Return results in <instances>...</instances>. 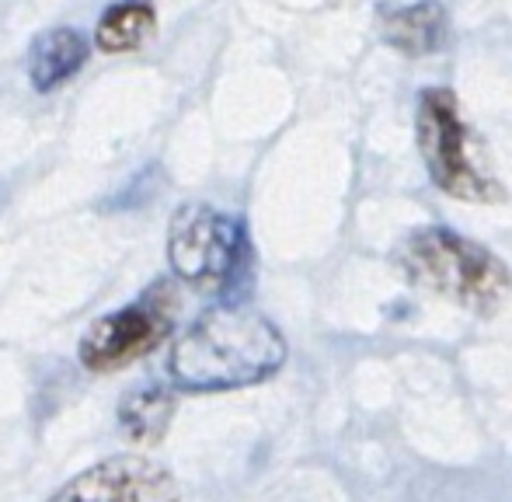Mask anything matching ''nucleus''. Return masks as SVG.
Returning <instances> with one entry per match:
<instances>
[{"label": "nucleus", "mask_w": 512, "mask_h": 502, "mask_svg": "<svg viewBox=\"0 0 512 502\" xmlns=\"http://www.w3.org/2000/svg\"><path fill=\"white\" fill-rule=\"evenodd\" d=\"M398 265L411 286L471 314H495L512 290L509 265L481 241L453 227L425 224L398 245Z\"/></svg>", "instance_id": "nucleus-2"}, {"label": "nucleus", "mask_w": 512, "mask_h": 502, "mask_svg": "<svg viewBox=\"0 0 512 502\" xmlns=\"http://www.w3.org/2000/svg\"><path fill=\"white\" fill-rule=\"evenodd\" d=\"M171 415H175V391L161 384L133 387L119 401V429L126 440L140 447H154L168 436Z\"/></svg>", "instance_id": "nucleus-9"}, {"label": "nucleus", "mask_w": 512, "mask_h": 502, "mask_svg": "<svg viewBox=\"0 0 512 502\" xmlns=\"http://www.w3.org/2000/svg\"><path fill=\"white\" fill-rule=\"evenodd\" d=\"M157 11L150 0H115L95 25V46L102 53H133L154 35Z\"/></svg>", "instance_id": "nucleus-10"}, {"label": "nucleus", "mask_w": 512, "mask_h": 502, "mask_svg": "<svg viewBox=\"0 0 512 502\" xmlns=\"http://www.w3.org/2000/svg\"><path fill=\"white\" fill-rule=\"evenodd\" d=\"M168 265L185 286L220 304H241L255 276L248 224L206 203H189L171 217Z\"/></svg>", "instance_id": "nucleus-3"}, {"label": "nucleus", "mask_w": 512, "mask_h": 502, "mask_svg": "<svg viewBox=\"0 0 512 502\" xmlns=\"http://www.w3.org/2000/svg\"><path fill=\"white\" fill-rule=\"evenodd\" d=\"M88 53H91V42L81 28H70V25L46 28L28 46V84L39 95L63 88L88 63Z\"/></svg>", "instance_id": "nucleus-8"}, {"label": "nucleus", "mask_w": 512, "mask_h": 502, "mask_svg": "<svg viewBox=\"0 0 512 502\" xmlns=\"http://www.w3.org/2000/svg\"><path fill=\"white\" fill-rule=\"evenodd\" d=\"M49 502H182L178 478L143 454H115L74 475Z\"/></svg>", "instance_id": "nucleus-6"}, {"label": "nucleus", "mask_w": 512, "mask_h": 502, "mask_svg": "<svg viewBox=\"0 0 512 502\" xmlns=\"http://www.w3.org/2000/svg\"><path fill=\"white\" fill-rule=\"evenodd\" d=\"M377 35L387 49L422 60L446 46L450 35V14L443 0H408V4H380L377 7Z\"/></svg>", "instance_id": "nucleus-7"}, {"label": "nucleus", "mask_w": 512, "mask_h": 502, "mask_svg": "<svg viewBox=\"0 0 512 502\" xmlns=\"http://www.w3.org/2000/svg\"><path fill=\"white\" fill-rule=\"evenodd\" d=\"M415 143L425 175L443 196L457 203H499L502 185L495 178L485 147L464 119L453 88H425L415 98Z\"/></svg>", "instance_id": "nucleus-4"}, {"label": "nucleus", "mask_w": 512, "mask_h": 502, "mask_svg": "<svg viewBox=\"0 0 512 502\" xmlns=\"http://www.w3.org/2000/svg\"><path fill=\"white\" fill-rule=\"evenodd\" d=\"M175 314H178L175 290H171V283L157 279L140 297L102 314L81 335L77 360H81L84 370H95V374H115V370L133 367V363H140L143 356H150L154 349H161L171 339Z\"/></svg>", "instance_id": "nucleus-5"}, {"label": "nucleus", "mask_w": 512, "mask_h": 502, "mask_svg": "<svg viewBox=\"0 0 512 502\" xmlns=\"http://www.w3.org/2000/svg\"><path fill=\"white\" fill-rule=\"evenodd\" d=\"M286 363V339L265 314L244 304H216L199 314L168 353L175 391L223 394L265 384Z\"/></svg>", "instance_id": "nucleus-1"}]
</instances>
